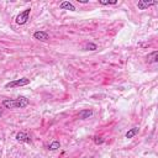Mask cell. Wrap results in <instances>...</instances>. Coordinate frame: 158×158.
Segmentation results:
<instances>
[{"instance_id": "7", "label": "cell", "mask_w": 158, "mask_h": 158, "mask_svg": "<svg viewBox=\"0 0 158 158\" xmlns=\"http://www.w3.org/2000/svg\"><path fill=\"white\" fill-rule=\"evenodd\" d=\"M90 116H93V111L89 110V109L81 110V111L79 112V115H78V117H79L80 120H86V118H89Z\"/></svg>"}, {"instance_id": "13", "label": "cell", "mask_w": 158, "mask_h": 158, "mask_svg": "<svg viewBox=\"0 0 158 158\" xmlns=\"http://www.w3.org/2000/svg\"><path fill=\"white\" fill-rule=\"evenodd\" d=\"M93 141H94L95 144H102V143L105 142V139H104L101 136H94V137H93Z\"/></svg>"}, {"instance_id": "14", "label": "cell", "mask_w": 158, "mask_h": 158, "mask_svg": "<svg viewBox=\"0 0 158 158\" xmlns=\"http://www.w3.org/2000/svg\"><path fill=\"white\" fill-rule=\"evenodd\" d=\"M117 1L116 0H114V1H102V0H99V4H101V5H115Z\"/></svg>"}, {"instance_id": "16", "label": "cell", "mask_w": 158, "mask_h": 158, "mask_svg": "<svg viewBox=\"0 0 158 158\" xmlns=\"http://www.w3.org/2000/svg\"><path fill=\"white\" fill-rule=\"evenodd\" d=\"M1 115H2V109L0 107V117H1Z\"/></svg>"}, {"instance_id": "11", "label": "cell", "mask_w": 158, "mask_h": 158, "mask_svg": "<svg viewBox=\"0 0 158 158\" xmlns=\"http://www.w3.org/2000/svg\"><path fill=\"white\" fill-rule=\"evenodd\" d=\"M58 148H60V143L58 141H53V142H51L48 144V149L49 151H57Z\"/></svg>"}, {"instance_id": "9", "label": "cell", "mask_w": 158, "mask_h": 158, "mask_svg": "<svg viewBox=\"0 0 158 158\" xmlns=\"http://www.w3.org/2000/svg\"><path fill=\"white\" fill-rule=\"evenodd\" d=\"M147 59H148V62H151V63H157V62H158V52H157V51H153L151 54H148Z\"/></svg>"}, {"instance_id": "1", "label": "cell", "mask_w": 158, "mask_h": 158, "mask_svg": "<svg viewBox=\"0 0 158 158\" xmlns=\"http://www.w3.org/2000/svg\"><path fill=\"white\" fill-rule=\"evenodd\" d=\"M30 104L28 99L25 96H19L17 99H5L2 100V106L6 109H22Z\"/></svg>"}, {"instance_id": "15", "label": "cell", "mask_w": 158, "mask_h": 158, "mask_svg": "<svg viewBox=\"0 0 158 158\" xmlns=\"http://www.w3.org/2000/svg\"><path fill=\"white\" fill-rule=\"evenodd\" d=\"M78 2H80V4H86L88 0H78Z\"/></svg>"}, {"instance_id": "2", "label": "cell", "mask_w": 158, "mask_h": 158, "mask_svg": "<svg viewBox=\"0 0 158 158\" xmlns=\"http://www.w3.org/2000/svg\"><path fill=\"white\" fill-rule=\"evenodd\" d=\"M30 14H31V9H26V10H23L22 12H20V14L16 16V19H15L16 23H17V25H25V23L28 21V19H30Z\"/></svg>"}, {"instance_id": "4", "label": "cell", "mask_w": 158, "mask_h": 158, "mask_svg": "<svg viewBox=\"0 0 158 158\" xmlns=\"http://www.w3.org/2000/svg\"><path fill=\"white\" fill-rule=\"evenodd\" d=\"M15 138H16L19 142H23V143H31V142H32L31 137H30L27 133H25V132H19Z\"/></svg>"}, {"instance_id": "6", "label": "cell", "mask_w": 158, "mask_h": 158, "mask_svg": "<svg viewBox=\"0 0 158 158\" xmlns=\"http://www.w3.org/2000/svg\"><path fill=\"white\" fill-rule=\"evenodd\" d=\"M33 37L36 40H38V41H48L49 40V35L47 32H44V31H36L33 33Z\"/></svg>"}, {"instance_id": "8", "label": "cell", "mask_w": 158, "mask_h": 158, "mask_svg": "<svg viewBox=\"0 0 158 158\" xmlns=\"http://www.w3.org/2000/svg\"><path fill=\"white\" fill-rule=\"evenodd\" d=\"M59 7H60V9H65V10H70V11H74V10H75V6H74L72 2H69V1H63V2H60V4H59Z\"/></svg>"}, {"instance_id": "3", "label": "cell", "mask_w": 158, "mask_h": 158, "mask_svg": "<svg viewBox=\"0 0 158 158\" xmlns=\"http://www.w3.org/2000/svg\"><path fill=\"white\" fill-rule=\"evenodd\" d=\"M30 84V79L27 78H21V79H17V80H12V81H9L5 88H15V86H25Z\"/></svg>"}, {"instance_id": "17", "label": "cell", "mask_w": 158, "mask_h": 158, "mask_svg": "<svg viewBox=\"0 0 158 158\" xmlns=\"http://www.w3.org/2000/svg\"><path fill=\"white\" fill-rule=\"evenodd\" d=\"M83 158H93V157H83Z\"/></svg>"}, {"instance_id": "10", "label": "cell", "mask_w": 158, "mask_h": 158, "mask_svg": "<svg viewBox=\"0 0 158 158\" xmlns=\"http://www.w3.org/2000/svg\"><path fill=\"white\" fill-rule=\"evenodd\" d=\"M139 128L138 127H133V128H130L127 132H126V138H132L133 136H136L138 133Z\"/></svg>"}, {"instance_id": "12", "label": "cell", "mask_w": 158, "mask_h": 158, "mask_svg": "<svg viewBox=\"0 0 158 158\" xmlns=\"http://www.w3.org/2000/svg\"><path fill=\"white\" fill-rule=\"evenodd\" d=\"M83 48H84V49H86V51H95V49L98 48V46H96L95 43L88 42V43H85V44L83 46Z\"/></svg>"}, {"instance_id": "5", "label": "cell", "mask_w": 158, "mask_h": 158, "mask_svg": "<svg viewBox=\"0 0 158 158\" xmlns=\"http://www.w3.org/2000/svg\"><path fill=\"white\" fill-rule=\"evenodd\" d=\"M157 4V1H147V0H139L138 2H137V7L139 9V10H146V9H148L149 6H152V5H156Z\"/></svg>"}]
</instances>
